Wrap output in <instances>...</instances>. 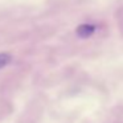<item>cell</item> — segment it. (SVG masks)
Wrapping results in <instances>:
<instances>
[{"label": "cell", "mask_w": 123, "mask_h": 123, "mask_svg": "<svg viewBox=\"0 0 123 123\" xmlns=\"http://www.w3.org/2000/svg\"><path fill=\"white\" fill-rule=\"evenodd\" d=\"M77 36L81 38H87L95 32V27L91 24H81L80 27L77 28Z\"/></svg>", "instance_id": "6da1fadb"}, {"label": "cell", "mask_w": 123, "mask_h": 123, "mask_svg": "<svg viewBox=\"0 0 123 123\" xmlns=\"http://www.w3.org/2000/svg\"><path fill=\"white\" fill-rule=\"evenodd\" d=\"M9 61H11V56L8 53H0V69L9 64Z\"/></svg>", "instance_id": "7a4b0ae2"}]
</instances>
